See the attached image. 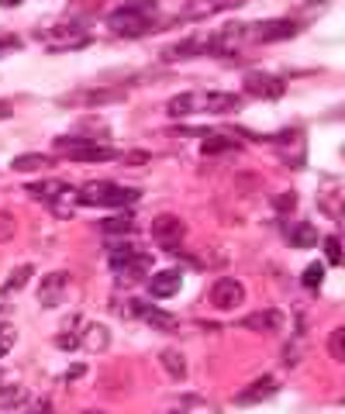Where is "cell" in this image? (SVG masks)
Here are the masks:
<instances>
[{
	"label": "cell",
	"mask_w": 345,
	"mask_h": 414,
	"mask_svg": "<svg viewBox=\"0 0 345 414\" xmlns=\"http://www.w3.org/2000/svg\"><path fill=\"white\" fill-rule=\"evenodd\" d=\"M73 197L83 207H114V211H125V207H131L142 197V190H135V187H118V183H111V180H93V183H86L83 190L73 194Z\"/></svg>",
	"instance_id": "cell-1"
},
{
	"label": "cell",
	"mask_w": 345,
	"mask_h": 414,
	"mask_svg": "<svg viewBox=\"0 0 345 414\" xmlns=\"http://www.w3.org/2000/svg\"><path fill=\"white\" fill-rule=\"evenodd\" d=\"M107 28H111L114 35H121V39H142V35H149V32L156 28V21H152V11H149V7H142V4H125V7H114V11L107 14Z\"/></svg>",
	"instance_id": "cell-2"
},
{
	"label": "cell",
	"mask_w": 345,
	"mask_h": 414,
	"mask_svg": "<svg viewBox=\"0 0 345 414\" xmlns=\"http://www.w3.org/2000/svg\"><path fill=\"white\" fill-rule=\"evenodd\" d=\"M55 149H59L66 159H73V163H114V159H118L114 149L97 145V142H90V138H80V135H62V138H55Z\"/></svg>",
	"instance_id": "cell-3"
},
{
	"label": "cell",
	"mask_w": 345,
	"mask_h": 414,
	"mask_svg": "<svg viewBox=\"0 0 345 414\" xmlns=\"http://www.w3.org/2000/svg\"><path fill=\"white\" fill-rule=\"evenodd\" d=\"M297 32H301V25L290 21V18H269V21L245 25V35L252 41H262V45H269V41H287V39H294Z\"/></svg>",
	"instance_id": "cell-4"
},
{
	"label": "cell",
	"mask_w": 345,
	"mask_h": 414,
	"mask_svg": "<svg viewBox=\"0 0 345 414\" xmlns=\"http://www.w3.org/2000/svg\"><path fill=\"white\" fill-rule=\"evenodd\" d=\"M149 235H152V242H159L163 248H176L183 242V235H187V225L176 214H159V218H152Z\"/></svg>",
	"instance_id": "cell-5"
},
{
	"label": "cell",
	"mask_w": 345,
	"mask_h": 414,
	"mask_svg": "<svg viewBox=\"0 0 345 414\" xmlns=\"http://www.w3.org/2000/svg\"><path fill=\"white\" fill-rule=\"evenodd\" d=\"M242 86H245V93H249V97H262V100H280V97H283V90H287L280 76H269V73H262V69L245 73Z\"/></svg>",
	"instance_id": "cell-6"
},
{
	"label": "cell",
	"mask_w": 345,
	"mask_h": 414,
	"mask_svg": "<svg viewBox=\"0 0 345 414\" xmlns=\"http://www.w3.org/2000/svg\"><path fill=\"white\" fill-rule=\"evenodd\" d=\"M208 297H211V304H215L217 311H235L245 300V287L235 276H221L215 287L208 290Z\"/></svg>",
	"instance_id": "cell-7"
},
{
	"label": "cell",
	"mask_w": 345,
	"mask_h": 414,
	"mask_svg": "<svg viewBox=\"0 0 345 414\" xmlns=\"http://www.w3.org/2000/svg\"><path fill=\"white\" fill-rule=\"evenodd\" d=\"M276 390H280V380H276V376H259V380H252L245 390L235 394V404H238V408H252V404H259V401H269Z\"/></svg>",
	"instance_id": "cell-8"
},
{
	"label": "cell",
	"mask_w": 345,
	"mask_h": 414,
	"mask_svg": "<svg viewBox=\"0 0 345 414\" xmlns=\"http://www.w3.org/2000/svg\"><path fill=\"white\" fill-rule=\"evenodd\" d=\"M69 293V273H48L39 287V304L42 307H59Z\"/></svg>",
	"instance_id": "cell-9"
},
{
	"label": "cell",
	"mask_w": 345,
	"mask_h": 414,
	"mask_svg": "<svg viewBox=\"0 0 345 414\" xmlns=\"http://www.w3.org/2000/svg\"><path fill=\"white\" fill-rule=\"evenodd\" d=\"M283 311L280 307H266V311H252V314H245L242 318V328L249 331H262V335H273V331L283 328Z\"/></svg>",
	"instance_id": "cell-10"
},
{
	"label": "cell",
	"mask_w": 345,
	"mask_h": 414,
	"mask_svg": "<svg viewBox=\"0 0 345 414\" xmlns=\"http://www.w3.org/2000/svg\"><path fill=\"white\" fill-rule=\"evenodd\" d=\"M180 287H183L180 269H159V273L149 276V297H156V300H166L172 293H180Z\"/></svg>",
	"instance_id": "cell-11"
},
{
	"label": "cell",
	"mask_w": 345,
	"mask_h": 414,
	"mask_svg": "<svg viewBox=\"0 0 345 414\" xmlns=\"http://www.w3.org/2000/svg\"><path fill=\"white\" fill-rule=\"evenodd\" d=\"M25 190H28V197L45 201V204H59L62 197H73V190H69V183H66V180H42V183H28Z\"/></svg>",
	"instance_id": "cell-12"
},
{
	"label": "cell",
	"mask_w": 345,
	"mask_h": 414,
	"mask_svg": "<svg viewBox=\"0 0 345 414\" xmlns=\"http://www.w3.org/2000/svg\"><path fill=\"white\" fill-rule=\"evenodd\" d=\"M128 307H131V314H138L145 325L163 328V331H176V318H172V314H166V311H159V307H152L149 300H131Z\"/></svg>",
	"instance_id": "cell-13"
},
{
	"label": "cell",
	"mask_w": 345,
	"mask_h": 414,
	"mask_svg": "<svg viewBox=\"0 0 345 414\" xmlns=\"http://www.w3.org/2000/svg\"><path fill=\"white\" fill-rule=\"evenodd\" d=\"M125 90L121 86H93V90H76L66 97V104H114L121 100Z\"/></svg>",
	"instance_id": "cell-14"
},
{
	"label": "cell",
	"mask_w": 345,
	"mask_h": 414,
	"mask_svg": "<svg viewBox=\"0 0 345 414\" xmlns=\"http://www.w3.org/2000/svg\"><path fill=\"white\" fill-rule=\"evenodd\" d=\"M238 107H242V97L224 93V90H215V93H204L201 97V111H208V114H231Z\"/></svg>",
	"instance_id": "cell-15"
},
{
	"label": "cell",
	"mask_w": 345,
	"mask_h": 414,
	"mask_svg": "<svg viewBox=\"0 0 345 414\" xmlns=\"http://www.w3.org/2000/svg\"><path fill=\"white\" fill-rule=\"evenodd\" d=\"M245 0H194L190 7H187V14H180V18H187V21H197V18H208V14H217V11H238Z\"/></svg>",
	"instance_id": "cell-16"
},
{
	"label": "cell",
	"mask_w": 345,
	"mask_h": 414,
	"mask_svg": "<svg viewBox=\"0 0 345 414\" xmlns=\"http://www.w3.org/2000/svg\"><path fill=\"white\" fill-rule=\"evenodd\" d=\"M131 228H135V214H131V211H118V214L97 221V232H100L104 239H121V235H128Z\"/></svg>",
	"instance_id": "cell-17"
},
{
	"label": "cell",
	"mask_w": 345,
	"mask_h": 414,
	"mask_svg": "<svg viewBox=\"0 0 345 414\" xmlns=\"http://www.w3.org/2000/svg\"><path fill=\"white\" fill-rule=\"evenodd\" d=\"M224 152H242V145L231 138V135H204V142H201V156L208 159V156H224Z\"/></svg>",
	"instance_id": "cell-18"
},
{
	"label": "cell",
	"mask_w": 345,
	"mask_h": 414,
	"mask_svg": "<svg viewBox=\"0 0 345 414\" xmlns=\"http://www.w3.org/2000/svg\"><path fill=\"white\" fill-rule=\"evenodd\" d=\"M283 239H287V246L290 248H314L318 246V228L307 225V221H301V225H290Z\"/></svg>",
	"instance_id": "cell-19"
},
{
	"label": "cell",
	"mask_w": 345,
	"mask_h": 414,
	"mask_svg": "<svg viewBox=\"0 0 345 414\" xmlns=\"http://www.w3.org/2000/svg\"><path fill=\"white\" fill-rule=\"evenodd\" d=\"M76 342L86 345V349H93V352H104L111 345V331H107V325H83Z\"/></svg>",
	"instance_id": "cell-20"
},
{
	"label": "cell",
	"mask_w": 345,
	"mask_h": 414,
	"mask_svg": "<svg viewBox=\"0 0 345 414\" xmlns=\"http://www.w3.org/2000/svg\"><path fill=\"white\" fill-rule=\"evenodd\" d=\"M194 55H208V39H187L166 48V59H194Z\"/></svg>",
	"instance_id": "cell-21"
},
{
	"label": "cell",
	"mask_w": 345,
	"mask_h": 414,
	"mask_svg": "<svg viewBox=\"0 0 345 414\" xmlns=\"http://www.w3.org/2000/svg\"><path fill=\"white\" fill-rule=\"evenodd\" d=\"M166 111H170L172 118H187V114L201 111V97H197V93H180V97H172L170 100Z\"/></svg>",
	"instance_id": "cell-22"
},
{
	"label": "cell",
	"mask_w": 345,
	"mask_h": 414,
	"mask_svg": "<svg viewBox=\"0 0 345 414\" xmlns=\"http://www.w3.org/2000/svg\"><path fill=\"white\" fill-rule=\"evenodd\" d=\"M159 363H163V370L170 373L172 380H183V376H187V359H183L176 349H163V352H159Z\"/></svg>",
	"instance_id": "cell-23"
},
{
	"label": "cell",
	"mask_w": 345,
	"mask_h": 414,
	"mask_svg": "<svg viewBox=\"0 0 345 414\" xmlns=\"http://www.w3.org/2000/svg\"><path fill=\"white\" fill-rule=\"evenodd\" d=\"M149 262H152V259H149L145 252H138V255H131L128 262H125V266L118 269V276H125V280H138V276H145Z\"/></svg>",
	"instance_id": "cell-24"
},
{
	"label": "cell",
	"mask_w": 345,
	"mask_h": 414,
	"mask_svg": "<svg viewBox=\"0 0 345 414\" xmlns=\"http://www.w3.org/2000/svg\"><path fill=\"white\" fill-rule=\"evenodd\" d=\"M48 163H52L48 156L35 152V156H18V159L11 163V169H14V173H35V169H45Z\"/></svg>",
	"instance_id": "cell-25"
},
{
	"label": "cell",
	"mask_w": 345,
	"mask_h": 414,
	"mask_svg": "<svg viewBox=\"0 0 345 414\" xmlns=\"http://www.w3.org/2000/svg\"><path fill=\"white\" fill-rule=\"evenodd\" d=\"M32 273H35V269H32L28 262H21V266H18V269H14V273L7 276V283H4V293H7V297H11V293H18V290H21L25 283H28V280H32Z\"/></svg>",
	"instance_id": "cell-26"
},
{
	"label": "cell",
	"mask_w": 345,
	"mask_h": 414,
	"mask_svg": "<svg viewBox=\"0 0 345 414\" xmlns=\"http://www.w3.org/2000/svg\"><path fill=\"white\" fill-rule=\"evenodd\" d=\"M301 283H304V290L318 293V290H321V283H325V266H321V262H311V266L304 269Z\"/></svg>",
	"instance_id": "cell-27"
},
{
	"label": "cell",
	"mask_w": 345,
	"mask_h": 414,
	"mask_svg": "<svg viewBox=\"0 0 345 414\" xmlns=\"http://www.w3.org/2000/svg\"><path fill=\"white\" fill-rule=\"evenodd\" d=\"M328 356L339 359V363L345 359V328H335L328 335Z\"/></svg>",
	"instance_id": "cell-28"
},
{
	"label": "cell",
	"mask_w": 345,
	"mask_h": 414,
	"mask_svg": "<svg viewBox=\"0 0 345 414\" xmlns=\"http://www.w3.org/2000/svg\"><path fill=\"white\" fill-rule=\"evenodd\" d=\"M131 255H138V248H135V246H118V248H111V269L118 273V269H121V266L128 262Z\"/></svg>",
	"instance_id": "cell-29"
},
{
	"label": "cell",
	"mask_w": 345,
	"mask_h": 414,
	"mask_svg": "<svg viewBox=\"0 0 345 414\" xmlns=\"http://www.w3.org/2000/svg\"><path fill=\"white\" fill-rule=\"evenodd\" d=\"M325 255H328L332 266L342 262V242H339V235H328V239H325Z\"/></svg>",
	"instance_id": "cell-30"
},
{
	"label": "cell",
	"mask_w": 345,
	"mask_h": 414,
	"mask_svg": "<svg viewBox=\"0 0 345 414\" xmlns=\"http://www.w3.org/2000/svg\"><path fill=\"white\" fill-rule=\"evenodd\" d=\"M14 232H18V221H14L7 211H0V246H4V242H11V239H14Z\"/></svg>",
	"instance_id": "cell-31"
},
{
	"label": "cell",
	"mask_w": 345,
	"mask_h": 414,
	"mask_svg": "<svg viewBox=\"0 0 345 414\" xmlns=\"http://www.w3.org/2000/svg\"><path fill=\"white\" fill-rule=\"evenodd\" d=\"M273 207H276L280 214L294 211V207H297V194H294V190H287V194H276V197H273Z\"/></svg>",
	"instance_id": "cell-32"
},
{
	"label": "cell",
	"mask_w": 345,
	"mask_h": 414,
	"mask_svg": "<svg viewBox=\"0 0 345 414\" xmlns=\"http://www.w3.org/2000/svg\"><path fill=\"white\" fill-rule=\"evenodd\" d=\"M11 345H14V328L11 325H0V359L11 352Z\"/></svg>",
	"instance_id": "cell-33"
},
{
	"label": "cell",
	"mask_w": 345,
	"mask_h": 414,
	"mask_svg": "<svg viewBox=\"0 0 345 414\" xmlns=\"http://www.w3.org/2000/svg\"><path fill=\"white\" fill-rule=\"evenodd\" d=\"M121 163H131V166H142L149 163V152H142V149H135V152H128V156H118Z\"/></svg>",
	"instance_id": "cell-34"
},
{
	"label": "cell",
	"mask_w": 345,
	"mask_h": 414,
	"mask_svg": "<svg viewBox=\"0 0 345 414\" xmlns=\"http://www.w3.org/2000/svg\"><path fill=\"white\" fill-rule=\"evenodd\" d=\"M55 345H59V349H66V352H69V349H80L76 335H59V338H55Z\"/></svg>",
	"instance_id": "cell-35"
},
{
	"label": "cell",
	"mask_w": 345,
	"mask_h": 414,
	"mask_svg": "<svg viewBox=\"0 0 345 414\" xmlns=\"http://www.w3.org/2000/svg\"><path fill=\"white\" fill-rule=\"evenodd\" d=\"M18 48H21V41H18V39H11V35H7V39H0V55H7V52H18Z\"/></svg>",
	"instance_id": "cell-36"
},
{
	"label": "cell",
	"mask_w": 345,
	"mask_h": 414,
	"mask_svg": "<svg viewBox=\"0 0 345 414\" xmlns=\"http://www.w3.org/2000/svg\"><path fill=\"white\" fill-rule=\"evenodd\" d=\"M11 114H14V104H7V100H0V121H4V118H11Z\"/></svg>",
	"instance_id": "cell-37"
},
{
	"label": "cell",
	"mask_w": 345,
	"mask_h": 414,
	"mask_svg": "<svg viewBox=\"0 0 345 414\" xmlns=\"http://www.w3.org/2000/svg\"><path fill=\"white\" fill-rule=\"evenodd\" d=\"M86 373V366H73V370L66 373V380H80V376H83Z\"/></svg>",
	"instance_id": "cell-38"
},
{
	"label": "cell",
	"mask_w": 345,
	"mask_h": 414,
	"mask_svg": "<svg viewBox=\"0 0 345 414\" xmlns=\"http://www.w3.org/2000/svg\"><path fill=\"white\" fill-rule=\"evenodd\" d=\"M83 414H104V411H83Z\"/></svg>",
	"instance_id": "cell-39"
},
{
	"label": "cell",
	"mask_w": 345,
	"mask_h": 414,
	"mask_svg": "<svg viewBox=\"0 0 345 414\" xmlns=\"http://www.w3.org/2000/svg\"><path fill=\"white\" fill-rule=\"evenodd\" d=\"M42 414H48V408H42Z\"/></svg>",
	"instance_id": "cell-40"
},
{
	"label": "cell",
	"mask_w": 345,
	"mask_h": 414,
	"mask_svg": "<svg viewBox=\"0 0 345 414\" xmlns=\"http://www.w3.org/2000/svg\"><path fill=\"white\" fill-rule=\"evenodd\" d=\"M172 414H183V411H172Z\"/></svg>",
	"instance_id": "cell-41"
}]
</instances>
